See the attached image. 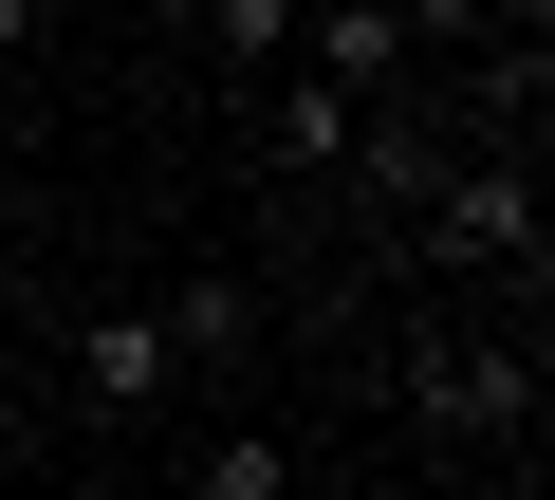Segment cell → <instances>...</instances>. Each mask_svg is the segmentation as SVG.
<instances>
[{
  "label": "cell",
  "mask_w": 555,
  "mask_h": 500,
  "mask_svg": "<svg viewBox=\"0 0 555 500\" xmlns=\"http://www.w3.org/2000/svg\"><path fill=\"white\" fill-rule=\"evenodd\" d=\"M297 56H315L334 93H389L426 38H408V0H297Z\"/></svg>",
  "instance_id": "5"
},
{
  "label": "cell",
  "mask_w": 555,
  "mask_h": 500,
  "mask_svg": "<svg viewBox=\"0 0 555 500\" xmlns=\"http://www.w3.org/2000/svg\"><path fill=\"white\" fill-rule=\"evenodd\" d=\"M185 500H297V445H167Z\"/></svg>",
  "instance_id": "7"
},
{
  "label": "cell",
  "mask_w": 555,
  "mask_h": 500,
  "mask_svg": "<svg viewBox=\"0 0 555 500\" xmlns=\"http://www.w3.org/2000/svg\"><path fill=\"white\" fill-rule=\"evenodd\" d=\"M167 20H185V38L222 56V93H241V75H278V56H297V0H167Z\"/></svg>",
  "instance_id": "6"
},
{
  "label": "cell",
  "mask_w": 555,
  "mask_h": 500,
  "mask_svg": "<svg viewBox=\"0 0 555 500\" xmlns=\"http://www.w3.org/2000/svg\"><path fill=\"white\" fill-rule=\"evenodd\" d=\"M352 112H371V93H334L315 56H278V75H241V130H259V167H278V185H334Z\"/></svg>",
  "instance_id": "4"
},
{
  "label": "cell",
  "mask_w": 555,
  "mask_h": 500,
  "mask_svg": "<svg viewBox=\"0 0 555 500\" xmlns=\"http://www.w3.org/2000/svg\"><path fill=\"white\" fill-rule=\"evenodd\" d=\"M20 75H38V56H0V149H20Z\"/></svg>",
  "instance_id": "8"
},
{
  "label": "cell",
  "mask_w": 555,
  "mask_h": 500,
  "mask_svg": "<svg viewBox=\"0 0 555 500\" xmlns=\"http://www.w3.org/2000/svg\"><path fill=\"white\" fill-rule=\"evenodd\" d=\"M408 445H444V463H537V316H518V334L426 316V334H408Z\"/></svg>",
  "instance_id": "3"
},
{
  "label": "cell",
  "mask_w": 555,
  "mask_h": 500,
  "mask_svg": "<svg viewBox=\"0 0 555 500\" xmlns=\"http://www.w3.org/2000/svg\"><path fill=\"white\" fill-rule=\"evenodd\" d=\"M241 352H259V297H241V279L93 297V316H75V426H149L185 371H241Z\"/></svg>",
  "instance_id": "1"
},
{
  "label": "cell",
  "mask_w": 555,
  "mask_h": 500,
  "mask_svg": "<svg viewBox=\"0 0 555 500\" xmlns=\"http://www.w3.org/2000/svg\"><path fill=\"white\" fill-rule=\"evenodd\" d=\"M389 260H426V279H555V222H537V167L500 149V130H463L426 185H408V222H389Z\"/></svg>",
  "instance_id": "2"
}]
</instances>
